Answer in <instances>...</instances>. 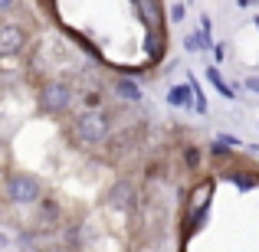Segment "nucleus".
I'll use <instances>...</instances> for the list:
<instances>
[{"instance_id": "7", "label": "nucleus", "mask_w": 259, "mask_h": 252, "mask_svg": "<svg viewBox=\"0 0 259 252\" xmlns=\"http://www.w3.org/2000/svg\"><path fill=\"white\" fill-rule=\"evenodd\" d=\"M115 92H118V98H125V102H141V88H138V82H132V79H118Z\"/></svg>"}, {"instance_id": "3", "label": "nucleus", "mask_w": 259, "mask_h": 252, "mask_svg": "<svg viewBox=\"0 0 259 252\" xmlns=\"http://www.w3.org/2000/svg\"><path fill=\"white\" fill-rule=\"evenodd\" d=\"M7 196H10L13 203H36L39 200V183L26 174H17L7 183Z\"/></svg>"}, {"instance_id": "13", "label": "nucleus", "mask_w": 259, "mask_h": 252, "mask_svg": "<svg viewBox=\"0 0 259 252\" xmlns=\"http://www.w3.org/2000/svg\"><path fill=\"white\" fill-rule=\"evenodd\" d=\"M227 144H223V141H217V144H213V158H227Z\"/></svg>"}, {"instance_id": "15", "label": "nucleus", "mask_w": 259, "mask_h": 252, "mask_svg": "<svg viewBox=\"0 0 259 252\" xmlns=\"http://www.w3.org/2000/svg\"><path fill=\"white\" fill-rule=\"evenodd\" d=\"M10 246V239H7V236H0V249H7Z\"/></svg>"}, {"instance_id": "9", "label": "nucleus", "mask_w": 259, "mask_h": 252, "mask_svg": "<svg viewBox=\"0 0 259 252\" xmlns=\"http://www.w3.org/2000/svg\"><path fill=\"white\" fill-rule=\"evenodd\" d=\"M148 53H151V59H161V53H164V36H161V30H154L151 36H148Z\"/></svg>"}, {"instance_id": "2", "label": "nucleus", "mask_w": 259, "mask_h": 252, "mask_svg": "<svg viewBox=\"0 0 259 252\" xmlns=\"http://www.w3.org/2000/svg\"><path fill=\"white\" fill-rule=\"evenodd\" d=\"M69 105H72V88L66 82H46L39 88V108L43 112L56 115V112H66Z\"/></svg>"}, {"instance_id": "12", "label": "nucleus", "mask_w": 259, "mask_h": 252, "mask_svg": "<svg viewBox=\"0 0 259 252\" xmlns=\"http://www.w3.org/2000/svg\"><path fill=\"white\" fill-rule=\"evenodd\" d=\"M167 13H171V20H181L184 13H187V7H184V4H171V7H167Z\"/></svg>"}, {"instance_id": "16", "label": "nucleus", "mask_w": 259, "mask_h": 252, "mask_svg": "<svg viewBox=\"0 0 259 252\" xmlns=\"http://www.w3.org/2000/svg\"><path fill=\"white\" fill-rule=\"evenodd\" d=\"M256 23H259V17H256Z\"/></svg>"}, {"instance_id": "11", "label": "nucleus", "mask_w": 259, "mask_h": 252, "mask_svg": "<svg viewBox=\"0 0 259 252\" xmlns=\"http://www.w3.org/2000/svg\"><path fill=\"white\" fill-rule=\"evenodd\" d=\"M184 161H187V167H200V151H197V147H187V151H184Z\"/></svg>"}, {"instance_id": "8", "label": "nucleus", "mask_w": 259, "mask_h": 252, "mask_svg": "<svg viewBox=\"0 0 259 252\" xmlns=\"http://www.w3.org/2000/svg\"><path fill=\"white\" fill-rule=\"evenodd\" d=\"M207 79H210V82H213L217 88H220V95H227V98H233V85H227V82H223V76H220V69H217V66H210V69H207Z\"/></svg>"}, {"instance_id": "5", "label": "nucleus", "mask_w": 259, "mask_h": 252, "mask_svg": "<svg viewBox=\"0 0 259 252\" xmlns=\"http://www.w3.org/2000/svg\"><path fill=\"white\" fill-rule=\"evenodd\" d=\"M23 43H26V33L20 30V26H13V23L0 26V56H13V53H20Z\"/></svg>"}, {"instance_id": "6", "label": "nucleus", "mask_w": 259, "mask_h": 252, "mask_svg": "<svg viewBox=\"0 0 259 252\" xmlns=\"http://www.w3.org/2000/svg\"><path fill=\"white\" fill-rule=\"evenodd\" d=\"M167 102H171L174 108H187L190 102H194V88H190V82H184V85H174L171 92H167Z\"/></svg>"}, {"instance_id": "1", "label": "nucleus", "mask_w": 259, "mask_h": 252, "mask_svg": "<svg viewBox=\"0 0 259 252\" xmlns=\"http://www.w3.org/2000/svg\"><path fill=\"white\" fill-rule=\"evenodd\" d=\"M108 131H112V125H108V118L102 112H85L76 121V138L82 144H102L108 138Z\"/></svg>"}, {"instance_id": "4", "label": "nucleus", "mask_w": 259, "mask_h": 252, "mask_svg": "<svg viewBox=\"0 0 259 252\" xmlns=\"http://www.w3.org/2000/svg\"><path fill=\"white\" fill-rule=\"evenodd\" d=\"M108 207L118 210V213H128V210H135V187L128 180H118L112 187V193H108Z\"/></svg>"}, {"instance_id": "10", "label": "nucleus", "mask_w": 259, "mask_h": 252, "mask_svg": "<svg viewBox=\"0 0 259 252\" xmlns=\"http://www.w3.org/2000/svg\"><path fill=\"white\" fill-rule=\"evenodd\" d=\"M184 46H187L190 53H200V46H207V39H203V33H190V36L184 39Z\"/></svg>"}, {"instance_id": "14", "label": "nucleus", "mask_w": 259, "mask_h": 252, "mask_svg": "<svg viewBox=\"0 0 259 252\" xmlns=\"http://www.w3.org/2000/svg\"><path fill=\"white\" fill-rule=\"evenodd\" d=\"M246 88H249V92H256V95H259V76H249V79H246Z\"/></svg>"}]
</instances>
